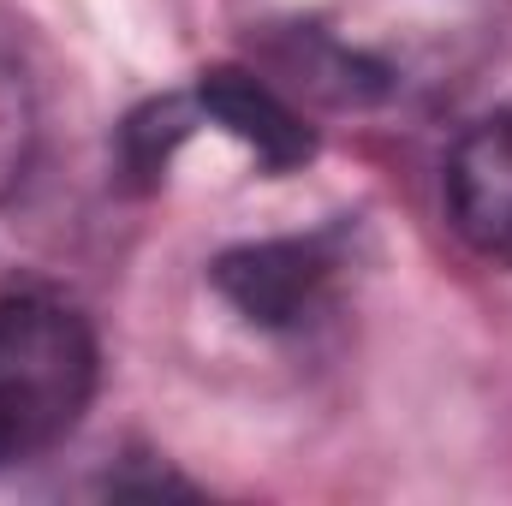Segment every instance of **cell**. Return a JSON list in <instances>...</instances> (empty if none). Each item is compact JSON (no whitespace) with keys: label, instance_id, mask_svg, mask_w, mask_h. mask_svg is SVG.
I'll return each mask as SVG.
<instances>
[{"label":"cell","instance_id":"cell-1","mask_svg":"<svg viewBox=\"0 0 512 506\" xmlns=\"http://www.w3.org/2000/svg\"><path fill=\"white\" fill-rule=\"evenodd\" d=\"M96 393V340L60 298H0V471L48 453Z\"/></svg>","mask_w":512,"mask_h":506},{"label":"cell","instance_id":"cell-2","mask_svg":"<svg viewBox=\"0 0 512 506\" xmlns=\"http://www.w3.org/2000/svg\"><path fill=\"white\" fill-rule=\"evenodd\" d=\"M447 209L471 251L512 262V114H495L459 137L447 161Z\"/></svg>","mask_w":512,"mask_h":506},{"label":"cell","instance_id":"cell-3","mask_svg":"<svg viewBox=\"0 0 512 506\" xmlns=\"http://www.w3.org/2000/svg\"><path fill=\"white\" fill-rule=\"evenodd\" d=\"M215 286L233 298L239 316H251L262 328H292L316 310V298L328 286V256L304 239L245 245L215 262Z\"/></svg>","mask_w":512,"mask_h":506},{"label":"cell","instance_id":"cell-4","mask_svg":"<svg viewBox=\"0 0 512 506\" xmlns=\"http://www.w3.org/2000/svg\"><path fill=\"white\" fill-rule=\"evenodd\" d=\"M197 114H209L215 126H227L239 143H251L274 173H280V167H298V161L310 155L304 120H298L262 78L239 72V66L203 72V84H197Z\"/></svg>","mask_w":512,"mask_h":506}]
</instances>
